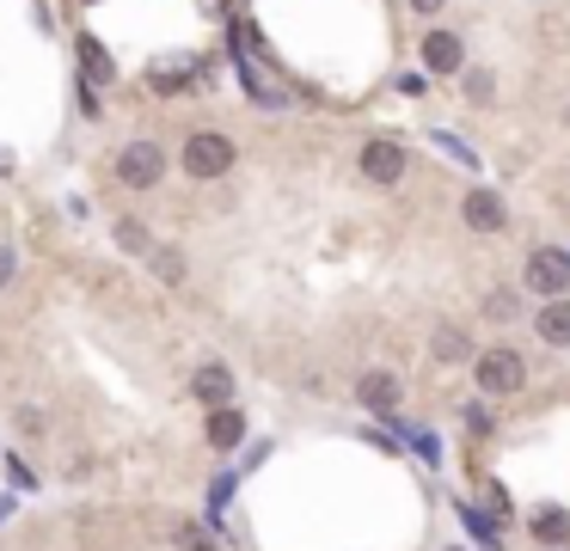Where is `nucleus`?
<instances>
[{"mask_svg": "<svg viewBox=\"0 0 570 551\" xmlns=\"http://www.w3.org/2000/svg\"><path fill=\"white\" fill-rule=\"evenodd\" d=\"M234 142H227V135H215V129H197L185 142V159H178V166L190 171V178H227V171H234Z\"/></svg>", "mask_w": 570, "mask_h": 551, "instance_id": "obj_1", "label": "nucleus"}, {"mask_svg": "<svg viewBox=\"0 0 570 551\" xmlns=\"http://www.w3.org/2000/svg\"><path fill=\"white\" fill-rule=\"evenodd\" d=\"M473 374H478V386H485L491 398L521 393V386H528V362H521L516 350H485V355L473 362Z\"/></svg>", "mask_w": 570, "mask_h": 551, "instance_id": "obj_2", "label": "nucleus"}, {"mask_svg": "<svg viewBox=\"0 0 570 551\" xmlns=\"http://www.w3.org/2000/svg\"><path fill=\"white\" fill-rule=\"evenodd\" d=\"M159 178H166V154H159V142H129L117 154V184L123 190H154Z\"/></svg>", "mask_w": 570, "mask_h": 551, "instance_id": "obj_3", "label": "nucleus"}, {"mask_svg": "<svg viewBox=\"0 0 570 551\" xmlns=\"http://www.w3.org/2000/svg\"><path fill=\"white\" fill-rule=\"evenodd\" d=\"M528 289L546 294V301H558V294L570 289V251H558V246L533 251V258H528Z\"/></svg>", "mask_w": 570, "mask_h": 551, "instance_id": "obj_4", "label": "nucleus"}, {"mask_svg": "<svg viewBox=\"0 0 570 551\" xmlns=\"http://www.w3.org/2000/svg\"><path fill=\"white\" fill-rule=\"evenodd\" d=\"M362 178H369V184H398V178H405V147L386 142V135H381V142H369V147H362Z\"/></svg>", "mask_w": 570, "mask_h": 551, "instance_id": "obj_5", "label": "nucleus"}, {"mask_svg": "<svg viewBox=\"0 0 570 551\" xmlns=\"http://www.w3.org/2000/svg\"><path fill=\"white\" fill-rule=\"evenodd\" d=\"M190 393H197L203 405H215V410L234 405V367H227V362H203L197 381H190Z\"/></svg>", "mask_w": 570, "mask_h": 551, "instance_id": "obj_6", "label": "nucleus"}, {"mask_svg": "<svg viewBox=\"0 0 570 551\" xmlns=\"http://www.w3.org/2000/svg\"><path fill=\"white\" fill-rule=\"evenodd\" d=\"M356 398H362V410H374V417H393V410H398V381L374 367V374H362V381H356Z\"/></svg>", "mask_w": 570, "mask_h": 551, "instance_id": "obj_7", "label": "nucleus"}, {"mask_svg": "<svg viewBox=\"0 0 570 551\" xmlns=\"http://www.w3.org/2000/svg\"><path fill=\"white\" fill-rule=\"evenodd\" d=\"M460 215H466V227H473V233H497V227H504V202H497L491 190H466Z\"/></svg>", "mask_w": 570, "mask_h": 551, "instance_id": "obj_8", "label": "nucleus"}, {"mask_svg": "<svg viewBox=\"0 0 570 551\" xmlns=\"http://www.w3.org/2000/svg\"><path fill=\"white\" fill-rule=\"evenodd\" d=\"M460 62L466 55H460V38H454V31H429L424 38V67L429 74H454Z\"/></svg>", "mask_w": 570, "mask_h": 551, "instance_id": "obj_9", "label": "nucleus"}, {"mask_svg": "<svg viewBox=\"0 0 570 551\" xmlns=\"http://www.w3.org/2000/svg\"><path fill=\"white\" fill-rule=\"evenodd\" d=\"M246 441V410H234V405H221V410H209V447H239Z\"/></svg>", "mask_w": 570, "mask_h": 551, "instance_id": "obj_10", "label": "nucleus"}, {"mask_svg": "<svg viewBox=\"0 0 570 551\" xmlns=\"http://www.w3.org/2000/svg\"><path fill=\"white\" fill-rule=\"evenodd\" d=\"M533 331H540L546 343H570V301L558 294V301H546L540 313H533Z\"/></svg>", "mask_w": 570, "mask_h": 551, "instance_id": "obj_11", "label": "nucleus"}, {"mask_svg": "<svg viewBox=\"0 0 570 551\" xmlns=\"http://www.w3.org/2000/svg\"><path fill=\"white\" fill-rule=\"evenodd\" d=\"M533 539H540V545H564L570 539V509H540L533 514Z\"/></svg>", "mask_w": 570, "mask_h": 551, "instance_id": "obj_12", "label": "nucleus"}, {"mask_svg": "<svg viewBox=\"0 0 570 551\" xmlns=\"http://www.w3.org/2000/svg\"><path fill=\"white\" fill-rule=\"evenodd\" d=\"M147 263H154V276H159V282H185V251L154 246V251H147Z\"/></svg>", "mask_w": 570, "mask_h": 551, "instance_id": "obj_13", "label": "nucleus"}, {"mask_svg": "<svg viewBox=\"0 0 570 551\" xmlns=\"http://www.w3.org/2000/svg\"><path fill=\"white\" fill-rule=\"evenodd\" d=\"M80 62H86V74H93V80H111V55L99 50L93 38H80Z\"/></svg>", "mask_w": 570, "mask_h": 551, "instance_id": "obj_14", "label": "nucleus"}, {"mask_svg": "<svg viewBox=\"0 0 570 551\" xmlns=\"http://www.w3.org/2000/svg\"><path fill=\"white\" fill-rule=\"evenodd\" d=\"M185 80H190V62H166V67L154 74V92H178Z\"/></svg>", "mask_w": 570, "mask_h": 551, "instance_id": "obj_15", "label": "nucleus"}, {"mask_svg": "<svg viewBox=\"0 0 570 551\" xmlns=\"http://www.w3.org/2000/svg\"><path fill=\"white\" fill-rule=\"evenodd\" d=\"M436 355L442 362H466V337L460 331H436Z\"/></svg>", "mask_w": 570, "mask_h": 551, "instance_id": "obj_16", "label": "nucleus"}, {"mask_svg": "<svg viewBox=\"0 0 570 551\" xmlns=\"http://www.w3.org/2000/svg\"><path fill=\"white\" fill-rule=\"evenodd\" d=\"M178 551H215V539L203 533L197 521H185V527H178Z\"/></svg>", "mask_w": 570, "mask_h": 551, "instance_id": "obj_17", "label": "nucleus"}, {"mask_svg": "<svg viewBox=\"0 0 570 551\" xmlns=\"http://www.w3.org/2000/svg\"><path fill=\"white\" fill-rule=\"evenodd\" d=\"M117 246H129V251H154V246H147V233H142L135 221H123V227H117Z\"/></svg>", "mask_w": 570, "mask_h": 551, "instance_id": "obj_18", "label": "nucleus"}, {"mask_svg": "<svg viewBox=\"0 0 570 551\" xmlns=\"http://www.w3.org/2000/svg\"><path fill=\"white\" fill-rule=\"evenodd\" d=\"M485 313H491V319H516V294H504V289H497L491 301H485Z\"/></svg>", "mask_w": 570, "mask_h": 551, "instance_id": "obj_19", "label": "nucleus"}, {"mask_svg": "<svg viewBox=\"0 0 570 551\" xmlns=\"http://www.w3.org/2000/svg\"><path fill=\"white\" fill-rule=\"evenodd\" d=\"M417 13H442V0H412Z\"/></svg>", "mask_w": 570, "mask_h": 551, "instance_id": "obj_20", "label": "nucleus"}, {"mask_svg": "<svg viewBox=\"0 0 570 551\" xmlns=\"http://www.w3.org/2000/svg\"><path fill=\"white\" fill-rule=\"evenodd\" d=\"M7 276H13V258H0V282H7Z\"/></svg>", "mask_w": 570, "mask_h": 551, "instance_id": "obj_21", "label": "nucleus"}, {"mask_svg": "<svg viewBox=\"0 0 570 551\" xmlns=\"http://www.w3.org/2000/svg\"><path fill=\"white\" fill-rule=\"evenodd\" d=\"M7 171H13V159H7V154H0V178H7Z\"/></svg>", "mask_w": 570, "mask_h": 551, "instance_id": "obj_22", "label": "nucleus"}]
</instances>
